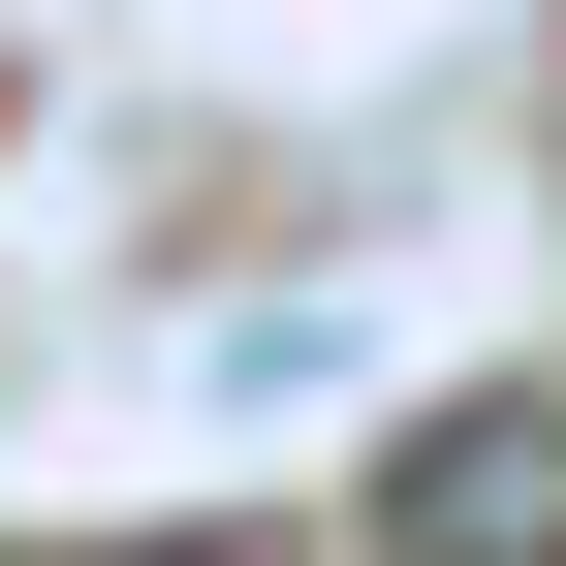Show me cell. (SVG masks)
Wrapping results in <instances>:
<instances>
[{"label": "cell", "mask_w": 566, "mask_h": 566, "mask_svg": "<svg viewBox=\"0 0 566 566\" xmlns=\"http://www.w3.org/2000/svg\"><path fill=\"white\" fill-rule=\"evenodd\" d=\"M126 566H252V535H126Z\"/></svg>", "instance_id": "obj_2"}, {"label": "cell", "mask_w": 566, "mask_h": 566, "mask_svg": "<svg viewBox=\"0 0 566 566\" xmlns=\"http://www.w3.org/2000/svg\"><path fill=\"white\" fill-rule=\"evenodd\" d=\"M378 566H566V378H472L378 441Z\"/></svg>", "instance_id": "obj_1"}]
</instances>
